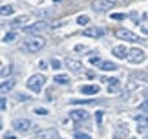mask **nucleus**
Instances as JSON below:
<instances>
[{"label": "nucleus", "instance_id": "f257e3e1", "mask_svg": "<svg viewBox=\"0 0 148 139\" xmlns=\"http://www.w3.org/2000/svg\"><path fill=\"white\" fill-rule=\"evenodd\" d=\"M44 83H46V77L44 75H31L29 79H27V88H29L31 92H35V94H40L42 88H44Z\"/></svg>", "mask_w": 148, "mask_h": 139}, {"label": "nucleus", "instance_id": "f03ea898", "mask_svg": "<svg viewBox=\"0 0 148 139\" xmlns=\"http://www.w3.org/2000/svg\"><path fill=\"white\" fill-rule=\"evenodd\" d=\"M44 46H46V40H44V39H40V37H31V39L26 40L24 48L29 50V51H40Z\"/></svg>", "mask_w": 148, "mask_h": 139}, {"label": "nucleus", "instance_id": "7ed1b4c3", "mask_svg": "<svg viewBox=\"0 0 148 139\" xmlns=\"http://www.w3.org/2000/svg\"><path fill=\"white\" fill-rule=\"evenodd\" d=\"M146 59V51L141 50V48H132L128 50V61L134 62V64H139V62H143Z\"/></svg>", "mask_w": 148, "mask_h": 139}, {"label": "nucleus", "instance_id": "20e7f679", "mask_svg": "<svg viewBox=\"0 0 148 139\" xmlns=\"http://www.w3.org/2000/svg\"><path fill=\"white\" fill-rule=\"evenodd\" d=\"M46 30H48V22H44V20H38V22H35V24L24 28V31L29 33V35H38V33H42Z\"/></svg>", "mask_w": 148, "mask_h": 139}, {"label": "nucleus", "instance_id": "39448f33", "mask_svg": "<svg viewBox=\"0 0 148 139\" xmlns=\"http://www.w3.org/2000/svg\"><path fill=\"white\" fill-rule=\"evenodd\" d=\"M115 35L121 40H128V42H139L141 40V37L139 35H135V33H132L130 30H117L115 31Z\"/></svg>", "mask_w": 148, "mask_h": 139}, {"label": "nucleus", "instance_id": "423d86ee", "mask_svg": "<svg viewBox=\"0 0 148 139\" xmlns=\"http://www.w3.org/2000/svg\"><path fill=\"white\" fill-rule=\"evenodd\" d=\"M29 126H31V121L29 119L20 117V119H15L13 121V128L16 132H27V130H29Z\"/></svg>", "mask_w": 148, "mask_h": 139}, {"label": "nucleus", "instance_id": "0eeeda50", "mask_svg": "<svg viewBox=\"0 0 148 139\" xmlns=\"http://www.w3.org/2000/svg\"><path fill=\"white\" fill-rule=\"evenodd\" d=\"M135 121H137V130H146L148 128V112H141V114H135Z\"/></svg>", "mask_w": 148, "mask_h": 139}, {"label": "nucleus", "instance_id": "6e6552de", "mask_svg": "<svg viewBox=\"0 0 148 139\" xmlns=\"http://www.w3.org/2000/svg\"><path fill=\"white\" fill-rule=\"evenodd\" d=\"M37 139H59V134L53 128H44L37 132Z\"/></svg>", "mask_w": 148, "mask_h": 139}, {"label": "nucleus", "instance_id": "1a4fd4ad", "mask_svg": "<svg viewBox=\"0 0 148 139\" xmlns=\"http://www.w3.org/2000/svg\"><path fill=\"white\" fill-rule=\"evenodd\" d=\"M115 4V0H95L93 2V8L95 11H106V9H110V6Z\"/></svg>", "mask_w": 148, "mask_h": 139}, {"label": "nucleus", "instance_id": "9d476101", "mask_svg": "<svg viewBox=\"0 0 148 139\" xmlns=\"http://www.w3.org/2000/svg\"><path fill=\"white\" fill-rule=\"evenodd\" d=\"M99 84H84L81 86V94L84 95H95V94H99Z\"/></svg>", "mask_w": 148, "mask_h": 139}, {"label": "nucleus", "instance_id": "9b49d317", "mask_svg": "<svg viewBox=\"0 0 148 139\" xmlns=\"http://www.w3.org/2000/svg\"><path fill=\"white\" fill-rule=\"evenodd\" d=\"M70 119H73V121H86L88 119V112H84V110H71L70 112Z\"/></svg>", "mask_w": 148, "mask_h": 139}, {"label": "nucleus", "instance_id": "f8f14e48", "mask_svg": "<svg viewBox=\"0 0 148 139\" xmlns=\"http://www.w3.org/2000/svg\"><path fill=\"white\" fill-rule=\"evenodd\" d=\"M84 37H93V39H97V37H102L104 35V30L102 28H88V30H84Z\"/></svg>", "mask_w": 148, "mask_h": 139}, {"label": "nucleus", "instance_id": "ddd939ff", "mask_svg": "<svg viewBox=\"0 0 148 139\" xmlns=\"http://www.w3.org/2000/svg\"><path fill=\"white\" fill-rule=\"evenodd\" d=\"M66 66L70 68L73 73H81L82 72V64H81V62H77V61H73V59H68L66 61Z\"/></svg>", "mask_w": 148, "mask_h": 139}, {"label": "nucleus", "instance_id": "4468645a", "mask_svg": "<svg viewBox=\"0 0 148 139\" xmlns=\"http://www.w3.org/2000/svg\"><path fill=\"white\" fill-rule=\"evenodd\" d=\"M112 53L115 55L117 59H126V57H128V51H126L124 46H115V48L112 50Z\"/></svg>", "mask_w": 148, "mask_h": 139}, {"label": "nucleus", "instance_id": "2eb2a0df", "mask_svg": "<svg viewBox=\"0 0 148 139\" xmlns=\"http://www.w3.org/2000/svg\"><path fill=\"white\" fill-rule=\"evenodd\" d=\"M106 83H108V92L110 94L112 92H119V88H121V81L119 79H108Z\"/></svg>", "mask_w": 148, "mask_h": 139}, {"label": "nucleus", "instance_id": "dca6fc26", "mask_svg": "<svg viewBox=\"0 0 148 139\" xmlns=\"http://www.w3.org/2000/svg\"><path fill=\"white\" fill-rule=\"evenodd\" d=\"M13 88H15V81H13V79H5V81H2V86H0L2 94H8V92H11Z\"/></svg>", "mask_w": 148, "mask_h": 139}, {"label": "nucleus", "instance_id": "f3484780", "mask_svg": "<svg viewBox=\"0 0 148 139\" xmlns=\"http://www.w3.org/2000/svg\"><path fill=\"white\" fill-rule=\"evenodd\" d=\"M101 70H102V72H115V70H119V66L113 64V62H110V61H104L101 64Z\"/></svg>", "mask_w": 148, "mask_h": 139}, {"label": "nucleus", "instance_id": "a211bd4d", "mask_svg": "<svg viewBox=\"0 0 148 139\" xmlns=\"http://www.w3.org/2000/svg\"><path fill=\"white\" fill-rule=\"evenodd\" d=\"M128 136V126L126 125H119V128L115 132V139H121V137H126Z\"/></svg>", "mask_w": 148, "mask_h": 139}, {"label": "nucleus", "instance_id": "6ab92c4d", "mask_svg": "<svg viewBox=\"0 0 148 139\" xmlns=\"http://www.w3.org/2000/svg\"><path fill=\"white\" fill-rule=\"evenodd\" d=\"M53 83H57V84H68L70 79H68V75H57V77L53 79Z\"/></svg>", "mask_w": 148, "mask_h": 139}, {"label": "nucleus", "instance_id": "aec40b11", "mask_svg": "<svg viewBox=\"0 0 148 139\" xmlns=\"http://www.w3.org/2000/svg\"><path fill=\"white\" fill-rule=\"evenodd\" d=\"M71 104H95L93 99H71Z\"/></svg>", "mask_w": 148, "mask_h": 139}, {"label": "nucleus", "instance_id": "412c9836", "mask_svg": "<svg viewBox=\"0 0 148 139\" xmlns=\"http://www.w3.org/2000/svg\"><path fill=\"white\" fill-rule=\"evenodd\" d=\"M13 6H8V4H5V6H2V11H0V13H2V17H8V15H11V13H13Z\"/></svg>", "mask_w": 148, "mask_h": 139}, {"label": "nucleus", "instance_id": "4be33fe9", "mask_svg": "<svg viewBox=\"0 0 148 139\" xmlns=\"http://www.w3.org/2000/svg\"><path fill=\"white\" fill-rule=\"evenodd\" d=\"M27 20V15H20V17H16V19L11 22V26H20L22 22H26Z\"/></svg>", "mask_w": 148, "mask_h": 139}, {"label": "nucleus", "instance_id": "5701e85b", "mask_svg": "<svg viewBox=\"0 0 148 139\" xmlns=\"http://www.w3.org/2000/svg\"><path fill=\"white\" fill-rule=\"evenodd\" d=\"M2 40H4V42H13V40H15V33L13 31H11V33H5Z\"/></svg>", "mask_w": 148, "mask_h": 139}, {"label": "nucleus", "instance_id": "b1692460", "mask_svg": "<svg viewBox=\"0 0 148 139\" xmlns=\"http://www.w3.org/2000/svg\"><path fill=\"white\" fill-rule=\"evenodd\" d=\"M16 101H18V103H27V101H29V95H26V94H18V95H16Z\"/></svg>", "mask_w": 148, "mask_h": 139}, {"label": "nucleus", "instance_id": "393cba45", "mask_svg": "<svg viewBox=\"0 0 148 139\" xmlns=\"http://www.w3.org/2000/svg\"><path fill=\"white\" fill-rule=\"evenodd\" d=\"M88 17L86 15H81V17H79V19H77V24H81V26H84V24H88Z\"/></svg>", "mask_w": 148, "mask_h": 139}, {"label": "nucleus", "instance_id": "a878e982", "mask_svg": "<svg viewBox=\"0 0 148 139\" xmlns=\"http://www.w3.org/2000/svg\"><path fill=\"white\" fill-rule=\"evenodd\" d=\"M90 62H92L93 66H101L102 64V61L99 59V57H90Z\"/></svg>", "mask_w": 148, "mask_h": 139}, {"label": "nucleus", "instance_id": "bb28decb", "mask_svg": "<svg viewBox=\"0 0 148 139\" xmlns=\"http://www.w3.org/2000/svg\"><path fill=\"white\" fill-rule=\"evenodd\" d=\"M33 112H35L37 115H48V114H49L46 108H35V110H33Z\"/></svg>", "mask_w": 148, "mask_h": 139}, {"label": "nucleus", "instance_id": "cd10ccee", "mask_svg": "<svg viewBox=\"0 0 148 139\" xmlns=\"http://www.w3.org/2000/svg\"><path fill=\"white\" fill-rule=\"evenodd\" d=\"M95 121H97V126L102 125V112H95Z\"/></svg>", "mask_w": 148, "mask_h": 139}, {"label": "nucleus", "instance_id": "c85d7f7f", "mask_svg": "<svg viewBox=\"0 0 148 139\" xmlns=\"http://www.w3.org/2000/svg\"><path fill=\"white\" fill-rule=\"evenodd\" d=\"M75 139H92L88 134H82V132H75Z\"/></svg>", "mask_w": 148, "mask_h": 139}, {"label": "nucleus", "instance_id": "c756f323", "mask_svg": "<svg viewBox=\"0 0 148 139\" xmlns=\"http://www.w3.org/2000/svg\"><path fill=\"white\" fill-rule=\"evenodd\" d=\"M139 28H141V31H143L145 35H148V22H141Z\"/></svg>", "mask_w": 148, "mask_h": 139}, {"label": "nucleus", "instance_id": "7c9ffc66", "mask_svg": "<svg viewBox=\"0 0 148 139\" xmlns=\"http://www.w3.org/2000/svg\"><path fill=\"white\" fill-rule=\"evenodd\" d=\"M110 17H112L113 20H123V19H124V15H123V13H112Z\"/></svg>", "mask_w": 148, "mask_h": 139}, {"label": "nucleus", "instance_id": "2f4dec72", "mask_svg": "<svg viewBox=\"0 0 148 139\" xmlns=\"http://www.w3.org/2000/svg\"><path fill=\"white\" fill-rule=\"evenodd\" d=\"M51 68H53V70H59L60 68V61L59 59H53V61H51Z\"/></svg>", "mask_w": 148, "mask_h": 139}, {"label": "nucleus", "instance_id": "473e14b6", "mask_svg": "<svg viewBox=\"0 0 148 139\" xmlns=\"http://www.w3.org/2000/svg\"><path fill=\"white\" fill-rule=\"evenodd\" d=\"M141 110H145V112H148V99H145L143 103H141V106H139Z\"/></svg>", "mask_w": 148, "mask_h": 139}, {"label": "nucleus", "instance_id": "72a5a7b5", "mask_svg": "<svg viewBox=\"0 0 148 139\" xmlns=\"http://www.w3.org/2000/svg\"><path fill=\"white\" fill-rule=\"evenodd\" d=\"M0 108H2V112H5V97H2V103H0Z\"/></svg>", "mask_w": 148, "mask_h": 139}, {"label": "nucleus", "instance_id": "f704fd0d", "mask_svg": "<svg viewBox=\"0 0 148 139\" xmlns=\"http://www.w3.org/2000/svg\"><path fill=\"white\" fill-rule=\"evenodd\" d=\"M4 139H16V137H15V136H9V134H5V136H4Z\"/></svg>", "mask_w": 148, "mask_h": 139}, {"label": "nucleus", "instance_id": "c9c22d12", "mask_svg": "<svg viewBox=\"0 0 148 139\" xmlns=\"http://www.w3.org/2000/svg\"><path fill=\"white\" fill-rule=\"evenodd\" d=\"M145 99H148V90H146V92H145Z\"/></svg>", "mask_w": 148, "mask_h": 139}, {"label": "nucleus", "instance_id": "e433bc0d", "mask_svg": "<svg viewBox=\"0 0 148 139\" xmlns=\"http://www.w3.org/2000/svg\"><path fill=\"white\" fill-rule=\"evenodd\" d=\"M53 2H62V0H53Z\"/></svg>", "mask_w": 148, "mask_h": 139}, {"label": "nucleus", "instance_id": "4c0bfd02", "mask_svg": "<svg viewBox=\"0 0 148 139\" xmlns=\"http://www.w3.org/2000/svg\"><path fill=\"white\" fill-rule=\"evenodd\" d=\"M145 139H148V136H146V137H145Z\"/></svg>", "mask_w": 148, "mask_h": 139}, {"label": "nucleus", "instance_id": "58836bf2", "mask_svg": "<svg viewBox=\"0 0 148 139\" xmlns=\"http://www.w3.org/2000/svg\"><path fill=\"white\" fill-rule=\"evenodd\" d=\"M146 90H148V88H146Z\"/></svg>", "mask_w": 148, "mask_h": 139}]
</instances>
